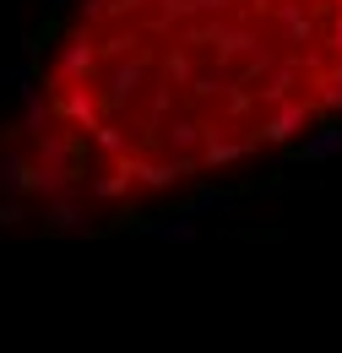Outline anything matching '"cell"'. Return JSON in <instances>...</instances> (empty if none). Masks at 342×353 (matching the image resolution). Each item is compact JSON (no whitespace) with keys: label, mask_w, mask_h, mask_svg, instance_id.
Listing matches in <instances>:
<instances>
[{"label":"cell","mask_w":342,"mask_h":353,"mask_svg":"<svg viewBox=\"0 0 342 353\" xmlns=\"http://www.w3.org/2000/svg\"><path fill=\"white\" fill-rule=\"evenodd\" d=\"M28 98L49 179L163 196L342 125V0H77Z\"/></svg>","instance_id":"cell-1"}]
</instances>
